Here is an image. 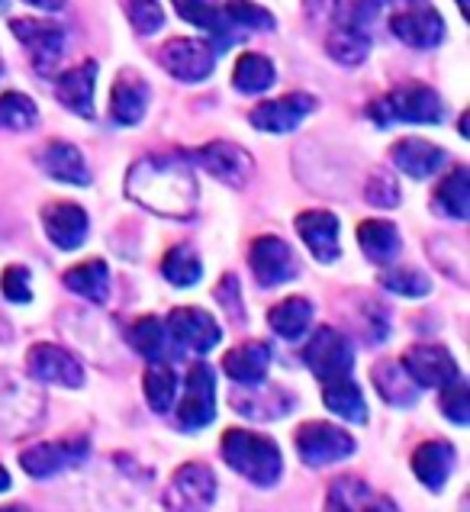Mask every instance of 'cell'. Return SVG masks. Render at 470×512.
Returning <instances> with one entry per match:
<instances>
[{"mask_svg":"<svg viewBox=\"0 0 470 512\" xmlns=\"http://www.w3.org/2000/svg\"><path fill=\"white\" fill-rule=\"evenodd\" d=\"M171 4H174V10H178L187 23H194V26L203 29V33L213 36V42H210L213 52L229 49L232 42H235V36H239L229 26L226 13H223V4H219V0H171Z\"/></svg>","mask_w":470,"mask_h":512,"instance_id":"cell-23","label":"cell"},{"mask_svg":"<svg viewBox=\"0 0 470 512\" xmlns=\"http://www.w3.org/2000/svg\"><path fill=\"white\" fill-rule=\"evenodd\" d=\"M384 287L400 297H425L432 290V281L416 268H396L393 274H384Z\"/></svg>","mask_w":470,"mask_h":512,"instance_id":"cell-44","label":"cell"},{"mask_svg":"<svg viewBox=\"0 0 470 512\" xmlns=\"http://www.w3.org/2000/svg\"><path fill=\"white\" fill-rule=\"evenodd\" d=\"M326 512H400L393 500L380 496L358 477H339L332 480L326 496Z\"/></svg>","mask_w":470,"mask_h":512,"instance_id":"cell-20","label":"cell"},{"mask_svg":"<svg viewBox=\"0 0 470 512\" xmlns=\"http://www.w3.org/2000/svg\"><path fill=\"white\" fill-rule=\"evenodd\" d=\"M454 458L458 455H454V448L448 442H425L413 455V471L429 490H442L445 480L451 477Z\"/></svg>","mask_w":470,"mask_h":512,"instance_id":"cell-29","label":"cell"},{"mask_svg":"<svg viewBox=\"0 0 470 512\" xmlns=\"http://www.w3.org/2000/svg\"><path fill=\"white\" fill-rule=\"evenodd\" d=\"M223 458L232 471L252 480L255 487H274L284 474V458L271 438L248 429H229L223 435Z\"/></svg>","mask_w":470,"mask_h":512,"instance_id":"cell-2","label":"cell"},{"mask_svg":"<svg viewBox=\"0 0 470 512\" xmlns=\"http://www.w3.org/2000/svg\"><path fill=\"white\" fill-rule=\"evenodd\" d=\"M161 274L174 287H194L203 277V265L190 245H174L165 255V261H161Z\"/></svg>","mask_w":470,"mask_h":512,"instance_id":"cell-37","label":"cell"},{"mask_svg":"<svg viewBox=\"0 0 470 512\" xmlns=\"http://www.w3.org/2000/svg\"><path fill=\"white\" fill-rule=\"evenodd\" d=\"M91 455V442L87 438H68V442H36L20 451V464L29 477H55L62 471H71Z\"/></svg>","mask_w":470,"mask_h":512,"instance_id":"cell-9","label":"cell"},{"mask_svg":"<svg viewBox=\"0 0 470 512\" xmlns=\"http://www.w3.org/2000/svg\"><path fill=\"white\" fill-rule=\"evenodd\" d=\"M458 7H461V13H464V17H467V0H458Z\"/></svg>","mask_w":470,"mask_h":512,"instance_id":"cell-52","label":"cell"},{"mask_svg":"<svg viewBox=\"0 0 470 512\" xmlns=\"http://www.w3.org/2000/svg\"><path fill=\"white\" fill-rule=\"evenodd\" d=\"M0 78H4V58H0Z\"/></svg>","mask_w":470,"mask_h":512,"instance_id":"cell-53","label":"cell"},{"mask_svg":"<svg viewBox=\"0 0 470 512\" xmlns=\"http://www.w3.org/2000/svg\"><path fill=\"white\" fill-rule=\"evenodd\" d=\"M7 335H10V326L4 323V319H0V339H7Z\"/></svg>","mask_w":470,"mask_h":512,"instance_id":"cell-50","label":"cell"},{"mask_svg":"<svg viewBox=\"0 0 470 512\" xmlns=\"http://www.w3.org/2000/svg\"><path fill=\"white\" fill-rule=\"evenodd\" d=\"M390 158H393L396 168H400L403 174H409V178H416V181L432 178V174H438L448 162L445 149H438V145L416 139V136L396 142L390 149Z\"/></svg>","mask_w":470,"mask_h":512,"instance_id":"cell-24","label":"cell"},{"mask_svg":"<svg viewBox=\"0 0 470 512\" xmlns=\"http://www.w3.org/2000/svg\"><path fill=\"white\" fill-rule=\"evenodd\" d=\"M65 287L75 290L78 297L91 300V303H104L110 297V268L107 261L91 258L84 265L65 271Z\"/></svg>","mask_w":470,"mask_h":512,"instance_id":"cell-30","label":"cell"},{"mask_svg":"<svg viewBox=\"0 0 470 512\" xmlns=\"http://www.w3.org/2000/svg\"><path fill=\"white\" fill-rule=\"evenodd\" d=\"M0 290H4V297L10 303H29L33 300V287H29V271L13 265L4 271V277H0Z\"/></svg>","mask_w":470,"mask_h":512,"instance_id":"cell-47","label":"cell"},{"mask_svg":"<svg viewBox=\"0 0 470 512\" xmlns=\"http://www.w3.org/2000/svg\"><path fill=\"white\" fill-rule=\"evenodd\" d=\"M371 380H374V387L380 390V397H384L387 403H393V406H413L416 397H419V387L406 377L400 361H380L374 368V374H371Z\"/></svg>","mask_w":470,"mask_h":512,"instance_id":"cell-32","label":"cell"},{"mask_svg":"<svg viewBox=\"0 0 470 512\" xmlns=\"http://www.w3.org/2000/svg\"><path fill=\"white\" fill-rule=\"evenodd\" d=\"M39 123V110L36 104L20 91H7L0 97V129H10V133H26Z\"/></svg>","mask_w":470,"mask_h":512,"instance_id":"cell-41","label":"cell"},{"mask_svg":"<svg viewBox=\"0 0 470 512\" xmlns=\"http://www.w3.org/2000/svg\"><path fill=\"white\" fill-rule=\"evenodd\" d=\"M26 368L33 377L46 380V384H58L68 390H78L84 384V368L78 364V358L49 342H39L26 351Z\"/></svg>","mask_w":470,"mask_h":512,"instance_id":"cell-14","label":"cell"},{"mask_svg":"<svg viewBox=\"0 0 470 512\" xmlns=\"http://www.w3.org/2000/svg\"><path fill=\"white\" fill-rule=\"evenodd\" d=\"M184 162L200 165L207 174H213L216 181H223L229 187H245L255 174L252 155L235 142H207V145H200V149L187 152Z\"/></svg>","mask_w":470,"mask_h":512,"instance_id":"cell-6","label":"cell"},{"mask_svg":"<svg viewBox=\"0 0 470 512\" xmlns=\"http://www.w3.org/2000/svg\"><path fill=\"white\" fill-rule=\"evenodd\" d=\"M252 393H258V400L255 403H248V400H239V397H232L235 409H242V413L248 419H281L287 409H293V397H287V393L281 387H255Z\"/></svg>","mask_w":470,"mask_h":512,"instance_id":"cell-39","label":"cell"},{"mask_svg":"<svg viewBox=\"0 0 470 512\" xmlns=\"http://www.w3.org/2000/svg\"><path fill=\"white\" fill-rule=\"evenodd\" d=\"M297 451L303 464L326 467L355 455V438L332 426V422H303L297 429Z\"/></svg>","mask_w":470,"mask_h":512,"instance_id":"cell-7","label":"cell"},{"mask_svg":"<svg viewBox=\"0 0 470 512\" xmlns=\"http://www.w3.org/2000/svg\"><path fill=\"white\" fill-rule=\"evenodd\" d=\"M129 345L136 348L142 358H149V361H161V358H165V351H168V332H165V326H161V319H155V316L139 319V323L129 329Z\"/></svg>","mask_w":470,"mask_h":512,"instance_id":"cell-40","label":"cell"},{"mask_svg":"<svg viewBox=\"0 0 470 512\" xmlns=\"http://www.w3.org/2000/svg\"><path fill=\"white\" fill-rule=\"evenodd\" d=\"M403 371L416 387H448L458 380V364L442 345H416L403 355Z\"/></svg>","mask_w":470,"mask_h":512,"instance_id":"cell-15","label":"cell"},{"mask_svg":"<svg viewBox=\"0 0 470 512\" xmlns=\"http://www.w3.org/2000/svg\"><path fill=\"white\" fill-rule=\"evenodd\" d=\"M216 419V374L210 364H194L184 380V403L178 409V426L197 432Z\"/></svg>","mask_w":470,"mask_h":512,"instance_id":"cell-10","label":"cell"},{"mask_svg":"<svg viewBox=\"0 0 470 512\" xmlns=\"http://www.w3.org/2000/svg\"><path fill=\"white\" fill-rule=\"evenodd\" d=\"M165 332L181 348L197 351V355H207V351H213L219 339H223V329H219L216 319L210 313L197 310V306H178V310L168 316Z\"/></svg>","mask_w":470,"mask_h":512,"instance_id":"cell-13","label":"cell"},{"mask_svg":"<svg viewBox=\"0 0 470 512\" xmlns=\"http://www.w3.org/2000/svg\"><path fill=\"white\" fill-rule=\"evenodd\" d=\"M313 110H316V97L287 94L277 100H264V104H258L252 113H248V120H252V126L261 129V133L281 136V133H293Z\"/></svg>","mask_w":470,"mask_h":512,"instance_id":"cell-16","label":"cell"},{"mask_svg":"<svg viewBox=\"0 0 470 512\" xmlns=\"http://www.w3.org/2000/svg\"><path fill=\"white\" fill-rule=\"evenodd\" d=\"M322 400H326V406L335 416H342L348 422H367V403L361 397L358 384H351V380H335V384H326Z\"/></svg>","mask_w":470,"mask_h":512,"instance_id":"cell-38","label":"cell"},{"mask_svg":"<svg viewBox=\"0 0 470 512\" xmlns=\"http://www.w3.org/2000/svg\"><path fill=\"white\" fill-rule=\"evenodd\" d=\"M39 165L49 178L62 181V184H75V187L91 184V168H87L78 145H71V142H62V139L46 142L39 152Z\"/></svg>","mask_w":470,"mask_h":512,"instance_id":"cell-22","label":"cell"},{"mask_svg":"<svg viewBox=\"0 0 470 512\" xmlns=\"http://www.w3.org/2000/svg\"><path fill=\"white\" fill-rule=\"evenodd\" d=\"M268 323L277 335H284L287 342H297V339H303L306 329H310V323H313V306L303 297L281 300L268 313Z\"/></svg>","mask_w":470,"mask_h":512,"instance_id":"cell-33","label":"cell"},{"mask_svg":"<svg viewBox=\"0 0 470 512\" xmlns=\"http://www.w3.org/2000/svg\"><path fill=\"white\" fill-rule=\"evenodd\" d=\"M432 203L438 213H445L451 219H467L470 216V171L454 168L448 178L438 184Z\"/></svg>","mask_w":470,"mask_h":512,"instance_id":"cell-34","label":"cell"},{"mask_svg":"<svg viewBox=\"0 0 470 512\" xmlns=\"http://www.w3.org/2000/svg\"><path fill=\"white\" fill-rule=\"evenodd\" d=\"M165 503L174 512H210L216 503V477L207 464H184L171 477Z\"/></svg>","mask_w":470,"mask_h":512,"instance_id":"cell-11","label":"cell"},{"mask_svg":"<svg viewBox=\"0 0 470 512\" xmlns=\"http://www.w3.org/2000/svg\"><path fill=\"white\" fill-rule=\"evenodd\" d=\"M297 232L306 242V248L316 255V261L322 265H332L342 255L339 245V216L326 213V210H306L297 216Z\"/></svg>","mask_w":470,"mask_h":512,"instance_id":"cell-19","label":"cell"},{"mask_svg":"<svg viewBox=\"0 0 470 512\" xmlns=\"http://www.w3.org/2000/svg\"><path fill=\"white\" fill-rule=\"evenodd\" d=\"M46 397L17 371H0V435L20 438L36 426Z\"/></svg>","mask_w":470,"mask_h":512,"instance_id":"cell-4","label":"cell"},{"mask_svg":"<svg viewBox=\"0 0 470 512\" xmlns=\"http://www.w3.org/2000/svg\"><path fill=\"white\" fill-rule=\"evenodd\" d=\"M0 512H29V509H23V506H4Z\"/></svg>","mask_w":470,"mask_h":512,"instance_id":"cell-51","label":"cell"},{"mask_svg":"<svg viewBox=\"0 0 470 512\" xmlns=\"http://www.w3.org/2000/svg\"><path fill=\"white\" fill-rule=\"evenodd\" d=\"M303 361L310 364V371L319 380L335 384V380H348L351 368H355V348L348 345L342 332H335L332 326H319L310 345L303 348Z\"/></svg>","mask_w":470,"mask_h":512,"instance_id":"cell-5","label":"cell"},{"mask_svg":"<svg viewBox=\"0 0 470 512\" xmlns=\"http://www.w3.org/2000/svg\"><path fill=\"white\" fill-rule=\"evenodd\" d=\"M326 52L339 65H361L371 52V36L358 23H342L326 36Z\"/></svg>","mask_w":470,"mask_h":512,"instance_id":"cell-31","label":"cell"},{"mask_svg":"<svg viewBox=\"0 0 470 512\" xmlns=\"http://www.w3.org/2000/svg\"><path fill=\"white\" fill-rule=\"evenodd\" d=\"M158 62L171 78H178L184 84H200L213 75L216 52L203 39H168L158 52Z\"/></svg>","mask_w":470,"mask_h":512,"instance_id":"cell-8","label":"cell"},{"mask_svg":"<svg viewBox=\"0 0 470 512\" xmlns=\"http://www.w3.org/2000/svg\"><path fill=\"white\" fill-rule=\"evenodd\" d=\"M29 7H39V10H62L65 0H23Z\"/></svg>","mask_w":470,"mask_h":512,"instance_id":"cell-48","label":"cell"},{"mask_svg":"<svg viewBox=\"0 0 470 512\" xmlns=\"http://www.w3.org/2000/svg\"><path fill=\"white\" fill-rule=\"evenodd\" d=\"M126 194L139 207L168 219H187L197 210V178L184 155H145L126 174Z\"/></svg>","mask_w":470,"mask_h":512,"instance_id":"cell-1","label":"cell"},{"mask_svg":"<svg viewBox=\"0 0 470 512\" xmlns=\"http://www.w3.org/2000/svg\"><path fill=\"white\" fill-rule=\"evenodd\" d=\"M248 265H252V274L258 277L261 287L287 284L300 274L293 248L277 236H258L248 248Z\"/></svg>","mask_w":470,"mask_h":512,"instance_id":"cell-12","label":"cell"},{"mask_svg":"<svg viewBox=\"0 0 470 512\" xmlns=\"http://www.w3.org/2000/svg\"><path fill=\"white\" fill-rule=\"evenodd\" d=\"M226 374L242 387H258L264 384L271 368V345L268 342H245L239 348H232L223 358Z\"/></svg>","mask_w":470,"mask_h":512,"instance_id":"cell-27","label":"cell"},{"mask_svg":"<svg viewBox=\"0 0 470 512\" xmlns=\"http://www.w3.org/2000/svg\"><path fill=\"white\" fill-rule=\"evenodd\" d=\"M42 226H46L49 239L62 248V252H75L84 245L91 219L78 207V203H49L42 210Z\"/></svg>","mask_w":470,"mask_h":512,"instance_id":"cell-21","label":"cell"},{"mask_svg":"<svg viewBox=\"0 0 470 512\" xmlns=\"http://www.w3.org/2000/svg\"><path fill=\"white\" fill-rule=\"evenodd\" d=\"M442 409H445V416L451 422L467 426V419H470V390H467V384H461V380L448 384L445 393H442Z\"/></svg>","mask_w":470,"mask_h":512,"instance_id":"cell-46","label":"cell"},{"mask_svg":"<svg viewBox=\"0 0 470 512\" xmlns=\"http://www.w3.org/2000/svg\"><path fill=\"white\" fill-rule=\"evenodd\" d=\"M274 81H277V75H274V62H271V58L245 52L239 62H235V71H232L235 91H242V94H264L268 87H274Z\"/></svg>","mask_w":470,"mask_h":512,"instance_id":"cell-35","label":"cell"},{"mask_svg":"<svg viewBox=\"0 0 470 512\" xmlns=\"http://www.w3.org/2000/svg\"><path fill=\"white\" fill-rule=\"evenodd\" d=\"M126 17L139 36H152L165 26V10L158 0H126Z\"/></svg>","mask_w":470,"mask_h":512,"instance_id":"cell-43","label":"cell"},{"mask_svg":"<svg viewBox=\"0 0 470 512\" xmlns=\"http://www.w3.org/2000/svg\"><path fill=\"white\" fill-rule=\"evenodd\" d=\"M390 33L413 49H435L445 39V23L438 17V10H432L429 4H416L393 13Z\"/></svg>","mask_w":470,"mask_h":512,"instance_id":"cell-18","label":"cell"},{"mask_svg":"<svg viewBox=\"0 0 470 512\" xmlns=\"http://www.w3.org/2000/svg\"><path fill=\"white\" fill-rule=\"evenodd\" d=\"M364 197H367V203H374V207L390 210V207H396V203H400V184H396L393 174L374 171L371 178H367Z\"/></svg>","mask_w":470,"mask_h":512,"instance_id":"cell-45","label":"cell"},{"mask_svg":"<svg viewBox=\"0 0 470 512\" xmlns=\"http://www.w3.org/2000/svg\"><path fill=\"white\" fill-rule=\"evenodd\" d=\"M371 120L377 126H390V123H442L445 120V104L429 84H403L390 91L387 97L374 100L371 107Z\"/></svg>","mask_w":470,"mask_h":512,"instance_id":"cell-3","label":"cell"},{"mask_svg":"<svg viewBox=\"0 0 470 512\" xmlns=\"http://www.w3.org/2000/svg\"><path fill=\"white\" fill-rule=\"evenodd\" d=\"M358 245L367 255V261H374V265H393L403 248L400 232L387 219H364L358 226Z\"/></svg>","mask_w":470,"mask_h":512,"instance_id":"cell-28","label":"cell"},{"mask_svg":"<svg viewBox=\"0 0 470 512\" xmlns=\"http://www.w3.org/2000/svg\"><path fill=\"white\" fill-rule=\"evenodd\" d=\"M94 84H97V62H81L58 75L55 97L62 100L71 113L91 120L94 116Z\"/></svg>","mask_w":470,"mask_h":512,"instance_id":"cell-25","label":"cell"},{"mask_svg":"<svg viewBox=\"0 0 470 512\" xmlns=\"http://www.w3.org/2000/svg\"><path fill=\"white\" fill-rule=\"evenodd\" d=\"M142 390H145V400H149V406L155 409V413H168L171 403H174V390H178V377H174L171 364L152 361L149 371H145Z\"/></svg>","mask_w":470,"mask_h":512,"instance_id":"cell-36","label":"cell"},{"mask_svg":"<svg viewBox=\"0 0 470 512\" xmlns=\"http://www.w3.org/2000/svg\"><path fill=\"white\" fill-rule=\"evenodd\" d=\"M13 36H17L29 58H33V65L39 71H49L58 58L65 55V29L58 23H49V20H13L10 23Z\"/></svg>","mask_w":470,"mask_h":512,"instance_id":"cell-17","label":"cell"},{"mask_svg":"<svg viewBox=\"0 0 470 512\" xmlns=\"http://www.w3.org/2000/svg\"><path fill=\"white\" fill-rule=\"evenodd\" d=\"M10 487V474H7V467H0V493H4Z\"/></svg>","mask_w":470,"mask_h":512,"instance_id":"cell-49","label":"cell"},{"mask_svg":"<svg viewBox=\"0 0 470 512\" xmlns=\"http://www.w3.org/2000/svg\"><path fill=\"white\" fill-rule=\"evenodd\" d=\"M223 13L229 26L239 33V29H252V33H261V29H274V13L258 7L255 0H226Z\"/></svg>","mask_w":470,"mask_h":512,"instance_id":"cell-42","label":"cell"},{"mask_svg":"<svg viewBox=\"0 0 470 512\" xmlns=\"http://www.w3.org/2000/svg\"><path fill=\"white\" fill-rule=\"evenodd\" d=\"M149 84H145L139 75L132 71H123L120 78L113 81V91H110V116L116 126H136L142 123L145 110H149Z\"/></svg>","mask_w":470,"mask_h":512,"instance_id":"cell-26","label":"cell"}]
</instances>
